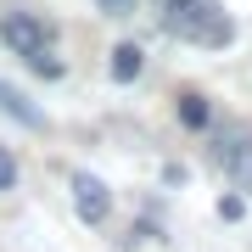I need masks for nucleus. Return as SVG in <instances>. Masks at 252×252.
Returning <instances> with one entry per match:
<instances>
[{"label": "nucleus", "instance_id": "0eeeda50", "mask_svg": "<svg viewBox=\"0 0 252 252\" xmlns=\"http://www.w3.org/2000/svg\"><path fill=\"white\" fill-rule=\"evenodd\" d=\"M202 0H152V17H157V28H168V34H180V23L196 11Z\"/></svg>", "mask_w": 252, "mask_h": 252}, {"label": "nucleus", "instance_id": "f257e3e1", "mask_svg": "<svg viewBox=\"0 0 252 252\" xmlns=\"http://www.w3.org/2000/svg\"><path fill=\"white\" fill-rule=\"evenodd\" d=\"M0 39H6V51L11 56H39V51H51V23H39L34 11H6L0 17Z\"/></svg>", "mask_w": 252, "mask_h": 252}, {"label": "nucleus", "instance_id": "6e6552de", "mask_svg": "<svg viewBox=\"0 0 252 252\" xmlns=\"http://www.w3.org/2000/svg\"><path fill=\"white\" fill-rule=\"evenodd\" d=\"M107 73H112V84H135L140 79V45H118L112 62H107Z\"/></svg>", "mask_w": 252, "mask_h": 252}, {"label": "nucleus", "instance_id": "9d476101", "mask_svg": "<svg viewBox=\"0 0 252 252\" xmlns=\"http://www.w3.org/2000/svg\"><path fill=\"white\" fill-rule=\"evenodd\" d=\"M11 185H17V157L0 146V190H11Z\"/></svg>", "mask_w": 252, "mask_h": 252}, {"label": "nucleus", "instance_id": "7ed1b4c3", "mask_svg": "<svg viewBox=\"0 0 252 252\" xmlns=\"http://www.w3.org/2000/svg\"><path fill=\"white\" fill-rule=\"evenodd\" d=\"M67 185H73V207H79L84 224H107V213H112V190L101 185L95 174H84V168H73Z\"/></svg>", "mask_w": 252, "mask_h": 252}, {"label": "nucleus", "instance_id": "20e7f679", "mask_svg": "<svg viewBox=\"0 0 252 252\" xmlns=\"http://www.w3.org/2000/svg\"><path fill=\"white\" fill-rule=\"evenodd\" d=\"M180 39H202V45H224L230 39V23H224V11H219V0H202L196 11L180 23Z\"/></svg>", "mask_w": 252, "mask_h": 252}, {"label": "nucleus", "instance_id": "f8f14e48", "mask_svg": "<svg viewBox=\"0 0 252 252\" xmlns=\"http://www.w3.org/2000/svg\"><path fill=\"white\" fill-rule=\"evenodd\" d=\"M95 6H101V11H112V17H124V11L135 6V0H95Z\"/></svg>", "mask_w": 252, "mask_h": 252}, {"label": "nucleus", "instance_id": "f03ea898", "mask_svg": "<svg viewBox=\"0 0 252 252\" xmlns=\"http://www.w3.org/2000/svg\"><path fill=\"white\" fill-rule=\"evenodd\" d=\"M213 162L230 174L235 190H252V135L247 129H224V135L213 140Z\"/></svg>", "mask_w": 252, "mask_h": 252}, {"label": "nucleus", "instance_id": "423d86ee", "mask_svg": "<svg viewBox=\"0 0 252 252\" xmlns=\"http://www.w3.org/2000/svg\"><path fill=\"white\" fill-rule=\"evenodd\" d=\"M180 124L196 129V135H202V129H213V107H207V95H196V90L180 95Z\"/></svg>", "mask_w": 252, "mask_h": 252}, {"label": "nucleus", "instance_id": "9b49d317", "mask_svg": "<svg viewBox=\"0 0 252 252\" xmlns=\"http://www.w3.org/2000/svg\"><path fill=\"white\" fill-rule=\"evenodd\" d=\"M241 213H247V202H241V196H224V202H219V219H230V224H235Z\"/></svg>", "mask_w": 252, "mask_h": 252}, {"label": "nucleus", "instance_id": "39448f33", "mask_svg": "<svg viewBox=\"0 0 252 252\" xmlns=\"http://www.w3.org/2000/svg\"><path fill=\"white\" fill-rule=\"evenodd\" d=\"M0 112H6V118H17V124H28V129H45V112H39L28 95H17L11 84H0Z\"/></svg>", "mask_w": 252, "mask_h": 252}, {"label": "nucleus", "instance_id": "1a4fd4ad", "mask_svg": "<svg viewBox=\"0 0 252 252\" xmlns=\"http://www.w3.org/2000/svg\"><path fill=\"white\" fill-rule=\"evenodd\" d=\"M28 67H34L39 79H62V73H67V67H62V62H56V56H51V51H39V56H28Z\"/></svg>", "mask_w": 252, "mask_h": 252}]
</instances>
